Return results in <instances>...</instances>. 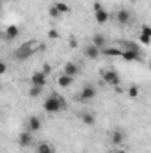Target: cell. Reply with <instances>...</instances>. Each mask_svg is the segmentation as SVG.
Masks as SVG:
<instances>
[{"instance_id": "6da1fadb", "label": "cell", "mask_w": 151, "mask_h": 153, "mask_svg": "<svg viewBox=\"0 0 151 153\" xmlns=\"http://www.w3.org/2000/svg\"><path fill=\"white\" fill-rule=\"evenodd\" d=\"M43 109H44L46 112H50V114H53V112H61L62 109H66V102L62 100V96H59L57 93H53V94H50V96L44 100Z\"/></svg>"}, {"instance_id": "7a4b0ae2", "label": "cell", "mask_w": 151, "mask_h": 153, "mask_svg": "<svg viewBox=\"0 0 151 153\" xmlns=\"http://www.w3.org/2000/svg\"><path fill=\"white\" fill-rule=\"evenodd\" d=\"M38 43L36 41H27V43H21L18 48H16V52H14V57L18 59V61H25V59H29L38 48Z\"/></svg>"}, {"instance_id": "3957f363", "label": "cell", "mask_w": 151, "mask_h": 153, "mask_svg": "<svg viewBox=\"0 0 151 153\" xmlns=\"http://www.w3.org/2000/svg\"><path fill=\"white\" fill-rule=\"evenodd\" d=\"M101 76H103L105 84H109V85H119V82H121V78H119V73H117L114 68L103 70V71H101Z\"/></svg>"}, {"instance_id": "277c9868", "label": "cell", "mask_w": 151, "mask_h": 153, "mask_svg": "<svg viewBox=\"0 0 151 153\" xmlns=\"http://www.w3.org/2000/svg\"><path fill=\"white\" fill-rule=\"evenodd\" d=\"M94 96H96V89H94L93 85H84L78 98H80V102H89V100H93Z\"/></svg>"}, {"instance_id": "5b68a950", "label": "cell", "mask_w": 151, "mask_h": 153, "mask_svg": "<svg viewBox=\"0 0 151 153\" xmlns=\"http://www.w3.org/2000/svg\"><path fill=\"white\" fill-rule=\"evenodd\" d=\"M100 53H101V48H98V46H94V45H89V46L84 48V55H85L87 59H98Z\"/></svg>"}, {"instance_id": "8992f818", "label": "cell", "mask_w": 151, "mask_h": 153, "mask_svg": "<svg viewBox=\"0 0 151 153\" xmlns=\"http://www.w3.org/2000/svg\"><path fill=\"white\" fill-rule=\"evenodd\" d=\"M30 82H32V85H41V87H44V85H46V73H43V71L32 73Z\"/></svg>"}, {"instance_id": "52a82bcc", "label": "cell", "mask_w": 151, "mask_h": 153, "mask_svg": "<svg viewBox=\"0 0 151 153\" xmlns=\"http://www.w3.org/2000/svg\"><path fill=\"white\" fill-rule=\"evenodd\" d=\"M130 18H132V14H130L128 9H119L117 14H115V20H117L121 25H128V23H130Z\"/></svg>"}, {"instance_id": "ba28073f", "label": "cell", "mask_w": 151, "mask_h": 153, "mask_svg": "<svg viewBox=\"0 0 151 153\" xmlns=\"http://www.w3.org/2000/svg\"><path fill=\"white\" fill-rule=\"evenodd\" d=\"M18 143H20V146L29 148V146L32 144V134H30V130L21 132V134H20V139H18Z\"/></svg>"}, {"instance_id": "9c48e42d", "label": "cell", "mask_w": 151, "mask_h": 153, "mask_svg": "<svg viewBox=\"0 0 151 153\" xmlns=\"http://www.w3.org/2000/svg\"><path fill=\"white\" fill-rule=\"evenodd\" d=\"M27 126H29L30 132H38L39 128H41V119H39L38 116H30L27 119Z\"/></svg>"}, {"instance_id": "30bf717a", "label": "cell", "mask_w": 151, "mask_h": 153, "mask_svg": "<svg viewBox=\"0 0 151 153\" xmlns=\"http://www.w3.org/2000/svg\"><path fill=\"white\" fill-rule=\"evenodd\" d=\"M73 80H75V76H70V75H62L57 78V84H59V87H70L71 84H73Z\"/></svg>"}, {"instance_id": "8fae6325", "label": "cell", "mask_w": 151, "mask_h": 153, "mask_svg": "<svg viewBox=\"0 0 151 153\" xmlns=\"http://www.w3.org/2000/svg\"><path fill=\"white\" fill-rule=\"evenodd\" d=\"M126 62H133V61H139L141 59V53L139 52H128V50H123V55H121Z\"/></svg>"}, {"instance_id": "7c38bea8", "label": "cell", "mask_w": 151, "mask_h": 153, "mask_svg": "<svg viewBox=\"0 0 151 153\" xmlns=\"http://www.w3.org/2000/svg\"><path fill=\"white\" fill-rule=\"evenodd\" d=\"M110 141H112L114 146H119V144H123V141H124V134H123L121 130H114L112 135H110Z\"/></svg>"}, {"instance_id": "4fadbf2b", "label": "cell", "mask_w": 151, "mask_h": 153, "mask_svg": "<svg viewBox=\"0 0 151 153\" xmlns=\"http://www.w3.org/2000/svg\"><path fill=\"white\" fill-rule=\"evenodd\" d=\"M64 75H70V76H76L78 75V66L75 62H68L64 66Z\"/></svg>"}, {"instance_id": "5bb4252c", "label": "cell", "mask_w": 151, "mask_h": 153, "mask_svg": "<svg viewBox=\"0 0 151 153\" xmlns=\"http://www.w3.org/2000/svg\"><path fill=\"white\" fill-rule=\"evenodd\" d=\"M18 34H20V29H18L16 25H9V27L5 29V39H7V41H9V39H14Z\"/></svg>"}, {"instance_id": "9a60e30c", "label": "cell", "mask_w": 151, "mask_h": 153, "mask_svg": "<svg viewBox=\"0 0 151 153\" xmlns=\"http://www.w3.org/2000/svg\"><path fill=\"white\" fill-rule=\"evenodd\" d=\"M94 16H96V22H98V23H107V22H109V13H107L105 9L96 11Z\"/></svg>"}, {"instance_id": "2e32d148", "label": "cell", "mask_w": 151, "mask_h": 153, "mask_svg": "<svg viewBox=\"0 0 151 153\" xmlns=\"http://www.w3.org/2000/svg\"><path fill=\"white\" fill-rule=\"evenodd\" d=\"M123 46H124V50H128V52H139V53H141V46H139L137 43L124 41V43H123Z\"/></svg>"}, {"instance_id": "e0dca14e", "label": "cell", "mask_w": 151, "mask_h": 153, "mask_svg": "<svg viewBox=\"0 0 151 153\" xmlns=\"http://www.w3.org/2000/svg\"><path fill=\"white\" fill-rule=\"evenodd\" d=\"M93 45H94V46H98V48H101V50H103V48H105V38H103V36H101V34H96V36H94V38H93Z\"/></svg>"}, {"instance_id": "ac0fdd59", "label": "cell", "mask_w": 151, "mask_h": 153, "mask_svg": "<svg viewBox=\"0 0 151 153\" xmlns=\"http://www.w3.org/2000/svg\"><path fill=\"white\" fill-rule=\"evenodd\" d=\"M80 117H82V123H85V125H94V121H96L91 112H82Z\"/></svg>"}, {"instance_id": "d6986e66", "label": "cell", "mask_w": 151, "mask_h": 153, "mask_svg": "<svg viewBox=\"0 0 151 153\" xmlns=\"http://www.w3.org/2000/svg\"><path fill=\"white\" fill-rule=\"evenodd\" d=\"M101 53H105V55H114V57H117V55H119V57H121V55H123V50H121V48H103V50H101Z\"/></svg>"}, {"instance_id": "ffe728a7", "label": "cell", "mask_w": 151, "mask_h": 153, "mask_svg": "<svg viewBox=\"0 0 151 153\" xmlns=\"http://www.w3.org/2000/svg\"><path fill=\"white\" fill-rule=\"evenodd\" d=\"M41 91H43V87L41 85H32L30 89H29V96H32V98H36L41 94Z\"/></svg>"}, {"instance_id": "44dd1931", "label": "cell", "mask_w": 151, "mask_h": 153, "mask_svg": "<svg viewBox=\"0 0 151 153\" xmlns=\"http://www.w3.org/2000/svg\"><path fill=\"white\" fill-rule=\"evenodd\" d=\"M55 5H57V9L64 14V13H70V5L66 4V2H55Z\"/></svg>"}, {"instance_id": "7402d4cb", "label": "cell", "mask_w": 151, "mask_h": 153, "mask_svg": "<svg viewBox=\"0 0 151 153\" xmlns=\"http://www.w3.org/2000/svg\"><path fill=\"white\" fill-rule=\"evenodd\" d=\"M53 150H52V146L50 144H46V143H43V144H39L38 148V153H52Z\"/></svg>"}, {"instance_id": "603a6c76", "label": "cell", "mask_w": 151, "mask_h": 153, "mask_svg": "<svg viewBox=\"0 0 151 153\" xmlns=\"http://www.w3.org/2000/svg\"><path fill=\"white\" fill-rule=\"evenodd\" d=\"M61 14H62V13H61V11L57 9V5L53 4V5L50 7V16H52V18H61Z\"/></svg>"}, {"instance_id": "cb8c5ba5", "label": "cell", "mask_w": 151, "mask_h": 153, "mask_svg": "<svg viewBox=\"0 0 151 153\" xmlns=\"http://www.w3.org/2000/svg\"><path fill=\"white\" fill-rule=\"evenodd\" d=\"M128 94H130L132 98H137V96H139V87H137V85H132V87L128 89Z\"/></svg>"}, {"instance_id": "d4e9b609", "label": "cell", "mask_w": 151, "mask_h": 153, "mask_svg": "<svg viewBox=\"0 0 151 153\" xmlns=\"http://www.w3.org/2000/svg\"><path fill=\"white\" fill-rule=\"evenodd\" d=\"M139 41H141L142 45H150V43H151V38H150V36H144V34H141V36H139Z\"/></svg>"}, {"instance_id": "484cf974", "label": "cell", "mask_w": 151, "mask_h": 153, "mask_svg": "<svg viewBox=\"0 0 151 153\" xmlns=\"http://www.w3.org/2000/svg\"><path fill=\"white\" fill-rule=\"evenodd\" d=\"M141 34L150 36V38H151V27H150V25H144V27H142V30H141Z\"/></svg>"}, {"instance_id": "4316f807", "label": "cell", "mask_w": 151, "mask_h": 153, "mask_svg": "<svg viewBox=\"0 0 151 153\" xmlns=\"http://www.w3.org/2000/svg\"><path fill=\"white\" fill-rule=\"evenodd\" d=\"M48 38H50V39H55V38H59V34H57V30H55V29H52V30L48 32Z\"/></svg>"}, {"instance_id": "83f0119b", "label": "cell", "mask_w": 151, "mask_h": 153, "mask_svg": "<svg viewBox=\"0 0 151 153\" xmlns=\"http://www.w3.org/2000/svg\"><path fill=\"white\" fill-rule=\"evenodd\" d=\"M5 71H7V66H5V62H2L0 64V75H4Z\"/></svg>"}, {"instance_id": "f1b7e54d", "label": "cell", "mask_w": 151, "mask_h": 153, "mask_svg": "<svg viewBox=\"0 0 151 153\" xmlns=\"http://www.w3.org/2000/svg\"><path fill=\"white\" fill-rule=\"evenodd\" d=\"M100 9H103V7H101V4H100V2H94V13H96V11H100Z\"/></svg>"}, {"instance_id": "f546056e", "label": "cell", "mask_w": 151, "mask_h": 153, "mask_svg": "<svg viewBox=\"0 0 151 153\" xmlns=\"http://www.w3.org/2000/svg\"><path fill=\"white\" fill-rule=\"evenodd\" d=\"M43 73H46V75H48V73H50V66H44V68H43Z\"/></svg>"}, {"instance_id": "4dcf8cb0", "label": "cell", "mask_w": 151, "mask_h": 153, "mask_svg": "<svg viewBox=\"0 0 151 153\" xmlns=\"http://www.w3.org/2000/svg\"><path fill=\"white\" fill-rule=\"evenodd\" d=\"M112 153H126V152H124V150H119V148H114Z\"/></svg>"}, {"instance_id": "1f68e13d", "label": "cell", "mask_w": 151, "mask_h": 153, "mask_svg": "<svg viewBox=\"0 0 151 153\" xmlns=\"http://www.w3.org/2000/svg\"><path fill=\"white\" fill-rule=\"evenodd\" d=\"M150 66H151V62H150Z\"/></svg>"}]
</instances>
